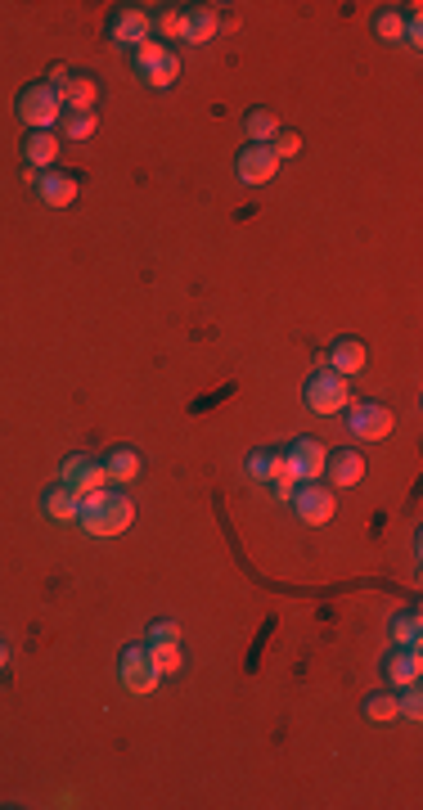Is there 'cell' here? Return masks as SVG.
<instances>
[{
	"mask_svg": "<svg viewBox=\"0 0 423 810\" xmlns=\"http://www.w3.org/2000/svg\"><path fill=\"white\" fill-rule=\"evenodd\" d=\"M284 459H288V468H293L297 482H320L324 477V441H315V437L288 441Z\"/></svg>",
	"mask_w": 423,
	"mask_h": 810,
	"instance_id": "9c48e42d",
	"label": "cell"
},
{
	"mask_svg": "<svg viewBox=\"0 0 423 810\" xmlns=\"http://www.w3.org/2000/svg\"><path fill=\"white\" fill-rule=\"evenodd\" d=\"M149 657L158 666V675H180V666H185V648L180 644H149Z\"/></svg>",
	"mask_w": 423,
	"mask_h": 810,
	"instance_id": "83f0119b",
	"label": "cell"
},
{
	"mask_svg": "<svg viewBox=\"0 0 423 810\" xmlns=\"http://www.w3.org/2000/svg\"><path fill=\"white\" fill-rule=\"evenodd\" d=\"M59 131H63V140H90V135L99 131V117L95 113H63Z\"/></svg>",
	"mask_w": 423,
	"mask_h": 810,
	"instance_id": "4316f807",
	"label": "cell"
},
{
	"mask_svg": "<svg viewBox=\"0 0 423 810\" xmlns=\"http://www.w3.org/2000/svg\"><path fill=\"white\" fill-rule=\"evenodd\" d=\"M270 153H275L279 162H284V158H297V153H302V135L288 131V126H284V131H279L275 140H270Z\"/></svg>",
	"mask_w": 423,
	"mask_h": 810,
	"instance_id": "4dcf8cb0",
	"label": "cell"
},
{
	"mask_svg": "<svg viewBox=\"0 0 423 810\" xmlns=\"http://www.w3.org/2000/svg\"><path fill=\"white\" fill-rule=\"evenodd\" d=\"M342 414H347V432L360 441H383L396 428V414L383 401H351Z\"/></svg>",
	"mask_w": 423,
	"mask_h": 810,
	"instance_id": "8992f818",
	"label": "cell"
},
{
	"mask_svg": "<svg viewBox=\"0 0 423 810\" xmlns=\"http://www.w3.org/2000/svg\"><path fill=\"white\" fill-rule=\"evenodd\" d=\"M81 194V176L77 171H41L36 176V198H41L45 207H72Z\"/></svg>",
	"mask_w": 423,
	"mask_h": 810,
	"instance_id": "8fae6325",
	"label": "cell"
},
{
	"mask_svg": "<svg viewBox=\"0 0 423 810\" xmlns=\"http://www.w3.org/2000/svg\"><path fill=\"white\" fill-rule=\"evenodd\" d=\"M423 41V14L419 5H405V45H419Z\"/></svg>",
	"mask_w": 423,
	"mask_h": 810,
	"instance_id": "d6a6232c",
	"label": "cell"
},
{
	"mask_svg": "<svg viewBox=\"0 0 423 810\" xmlns=\"http://www.w3.org/2000/svg\"><path fill=\"white\" fill-rule=\"evenodd\" d=\"M293 491H297V482H293V477H284V482H270V495H275L279 504H288V500H293Z\"/></svg>",
	"mask_w": 423,
	"mask_h": 810,
	"instance_id": "e575fe53",
	"label": "cell"
},
{
	"mask_svg": "<svg viewBox=\"0 0 423 810\" xmlns=\"http://www.w3.org/2000/svg\"><path fill=\"white\" fill-rule=\"evenodd\" d=\"M135 522V504H131V495H122V491H95V495H86L81 500V513H77V527L86 531V536H122L126 527Z\"/></svg>",
	"mask_w": 423,
	"mask_h": 810,
	"instance_id": "6da1fadb",
	"label": "cell"
},
{
	"mask_svg": "<svg viewBox=\"0 0 423 810\" xmlns=\"http://www.w3.org/2000/svg\"><path fill=\"white\" fill-rule=\"evenodd\" d=\"M41 513H45V518H50V522H77L81 500L68 491V486H59V482H54L50 491L41 495Z\"/></svg>",
	"mask_w": 423,
	"mask_h": 810,
	"instance_id": "ffe728a7",
	"label": "cell"
},
{
	"mask_svg": "<svg viewBox=\"0 0 423 810\" xmlns=\"http://www.w3.org/2000/svg\"><path fill=\"white\" fill-rule=\"evenodd\" d=\"M365 720L369 725H392V720H401L396 716V689H387V693H369L365 698Z\"/></svg>",
	"mask_w": 423,
	"mask_h": 810,
	"instance_id": "d4e9b609",
	"label": "cell"
},
{
	"mask_svg": "<svg viewBox=\"0 0 423 810\" xmlns=\"http://www.w3.org/2000/svg\"><path fill=\"white\" fill-rule=\"evenodd\" d=\"M374 36L387 45H401L405 41V9H396V5L374 9Z\"/></svg>",
	"mask_w": 423,
	"mask_h": 810,
	"instance_id": "603a6c76",
	"label": "cell"
},
{
	"mask_svg": "<svg viewBox=\"0 0 423 810\" xmlns=\"http://www.w3.org/2000/svg\"><path fill=\"white\" fill-rule=\"evenodd\" d=\"M279 131H284V122H279L270 108H248V113H243V135H248V144H270Z\"/></svg>",
	"mask_w": 423,
	"mask_h": 810,
	"instance_id": "44dd1931",
	"label": "cell"
},
{
	"mask_svg": "<svg viewBox=\"0 0 423 810\" xmlns=\"http://www.w3.org/2000/svg\"><path fill=\"white\" fill-rule=\"evenodd\" d=\"M153 36V9L144 5H117L113 18H108V41L122 45L126 54L135 50V45H144Z\"/></svg>",
	"mask_w": 423,
	"mask_h": 810,
	"instance_id": "5b68a950",
	"label": "cell"
},
{
	"mask_svg": "<svg viewBox=\"0 0 423 810\" xmlns=\"http://www.w3.org/2000/svg\"><path fill=\"white\" fill-rule=\"evenodd\" d=\"M9 666V644H0V671Z\"/></svg>",
	"mask_w": 423,
	"mask_h": 810,
	"instance_id": "d590c367",
	"label": "cell"
},
{
	"mask_svg": "<svg viewBox=\"0 0 423 810\" xmlns=\"http://www.w3.org/2000/svg\"><path fill=\"white\" fill-rule=\"evenodd\" d=\"M144 644H180V626L176 621H167V617H158L149 626V635H144Z\"/></svg>",
	"mask_w": 423,
	"mask_h": 810,
	"instance_id": "1f68e13d",
	"label": "cell"
},
{
	"mask_svg": "<svg viewBox=\"0 0 423 810\" xmlns=\"http://www.w3.org/2000/svg\"><path fill=\"white\" fill-rule=\"evenodd\" d=\"M167 54H171V50L158 41V36H149L144 45H135V50H131V68H135V77H140V72H149L153 63H162Z\"/></svg>",
	"mask_w": 423,
	"mask_h": 810,
	"instance_id": "f1b7e54d",
	"label": "cell"
},
{
	"mask_svg": "<svg viewBox=\"0 0 423 810\" xmlns=\"http://www.w3.org/2000/svg\"><path fill=\"white\" fill-rule=\"evenodd\" d=\"M59 99H63V113H95L99 77L95 72H72V77L59 86Z\"/></svg>",
	"mask_w": 423,
	"mask_h": 810,
	"instance_id": "5bb4252c",
	"label": "cell"
},
{
	"mask_svg": "<svg viewBox=\"0 0 423 810\" xmlns=\"http://www.w3.org/2000/svg\"><path fill=\"white\" fill-rule=\"evenodd\" d=\"M140 81H144L149 90H171V86L180 81V54H167L162 63H153L149 72H140Z\"/></svg>",
	"mask_w": 423,
	"mask_h": 810,
	"instance_id": "484cf974",
	"label": "cell"
},
{
	"mask_svg": "<svg viewBox=\"0 0 423 810\" xmlns=\"http://www.w3.org/2000/svg\"><path fill=\"white\" fill-rule=\"evenodd\" d=\"M365 365H369V347L360 338H333L329 356H324V369H333V374H342V378L365 374Z\"/></svg>",
	"mask_w": 423,
	"mask_h": 810,
	"instance_id": "4fadbf2b",
	"label": "cell"
},
{
	"mask_svg": "<svg viewBox=\"0 0 423 810\" xmlns=\"http://www.w3.org/2000/svg\"><path fill=\"white\" fill-rule=\"evenodd\" d=\"M59 158V135L54 131H27L23 135V162L32 171H50Z\"/></svg>",
	"mask_w": 423,
	"mask_h": 810,
	"instance_id": "ac0fdd59",
	"label": "cell"
},
{
	"mask_svg": "<svg viewBox=\"0 0 423 810\" xmlns=\"http://www.w3.org/2000/svg\"><path fill=\"white\" fill-rule=\"evenodd\" d=\"M216 32H221V14H216L212 5H189V32H185V45H207Z\"/></svg>",
	"mask_w": 423,
	"mask_h": 810,
	"instance_id": "7402d4cb",
	"label": "cell"
},
{
	"mask_svg": "<svg viewBox=\"0 0 423 810\" xmlns=\"http://www.w3.org/2000/svg\"><path fill=\"white\" fill-rule=\"evenodd\" d=\"M189 32V5H158L153 9V36L171 50V41H185Z\"/></svg>",
	"mask_w": 423,
	"mask_h": 810,
	"instance_id": "e0dca14e",
	"label": "cell"
},
{
	"mask_svg": "<svg viewBox=\"0 0 423 810\" xmlns=\"http://www.w3.org/2000/svg\"><path fill=\"white\" fill-rule=\"evenodd\" d=\"M383 680H387V689H410V684H419L423 680L419 648H392V653L383 657Z\"/></svg>",
	"mask_w": 423,
	"mask_h": 810,
	"instance_id": "7c38bea8",
	"label": "cell"
},
{
	"mask_svg": "<svg viewBox=\"0 0 423 810\" xmlns=\"http://www.w3.org/2000/svg\"><path fill=\"white\" fill-rule=\"evenodd\" d=\"M365 473H369V464H365L360 450H333V455H324V477H329V486H356Z\"/></svg>",
	"mask_w": 423,
	"mask_h": 810,
	"instance_id": "9a60e30c",
	"label": "cell"
},
{
	"mask_svg": "<svg viewBox=\"0 0 423 810\" xmlns=\"http://www.w3.org/2000/svg\"><path fill=\"white\" fill-rule=\"evenodd\" d=\"M243 468H248V477H252V482H261V486L293 477V468H288L284 450H252V455L243 459ZM293 482H297V477H293Z\"/></svg>",
	"mask_w": 423,
	"mask_h": 810,
	"instance_id": "2e32d148",
	"label": "cell"
},
{
	"mask_svg": "<svg viewBox=\"0 0 423 810\" xmlns=\"http://www.w3.org/2000/svg\"><path fill=\"white\" fill-rule=\"evenodd\" d=\"M14 113H18V122H23L27 131H54V126H59V117H63V99H59V90H54V86L32 81V86L18 90Z\"/></svg>",
	"mask_w": 423,
	"mask_h": 810,
	"instance_id": "7a4b0ae2",
	"label": "cell"
},
{
	"mask_svg": "<svg viewBox=\"0 0 423 810\" xmlns=\"http://www.w3.org/2000/svg\"><path fill=\"white\" fill-rule=\"evenodd\" d=\"M293 513L306 522V527H324V522L338 513V500H333V486H324V482H297V491H293Z\"/></svg>",
	"mask_w": 423,
	"mask_h": 810,
	"instance_id": "ba28073f",
	"label": "cell"
},
{
	"mask_svg": "<svg viewBox=\"0 0 423 810\" xmlns=\"http://www.w3.org/2000/svg\"><path fill=\"white\" fill-rule=\"evenodd\" d=\"M59 486H68L77 500H86V495L104 491L108 486V468L104 459H90V455H72L59 464Z\"/></svg>",
	"mask_w": 423,
	"mask_h": 810,
	"instance_id": "52a82bcc",
	"label": "cell"
},
{
	"mask_svg": "<svg viewBox=\"0 0 423 810\" xmlns=\"http://www.w3.org/2000/svg\"><path fill=\"white\" fill-rule=\"evenodd\" d=\"M117 680H122L126 693H135V698H149V693H158V666H153L149 657V644H126L122 657H117Z\"/></svg>",
	"mask_w": 423,
	"mask_h": 810,
	"instance_id": "277c9868",
	"label": "cell"
},
{
	"mask_svg": "<svg viewBox=\"0 0 423 810\" xmlns=\"http://www.w3.org/2000/svg\"><path fill=\"white\" fill-rule=\"evenodd\" d=\"M275 171H279V158L270 153V144H243L239 158H234V176L243 185H266Z\"/></svg>",
	"mask_w": 423,
	"mask_h": 810,
	"instance_id": "30bf717a",
	"label": "cell"
},
{
	"mask_svg": "<svg viewBox=\"0 0 423 810\" xmlns=\"http://www.w3.org/2000/svg\"><path fill=\"white\" fill-rule=\"evenodd\" d=\"M302 401L311 414H324V419H329V414H342L351 405V387H347V378L333 374V369H315L302 387Z\"/></svg>",
	"mask_w": 423,
	"mask_h": 810,
	"instance_id": "3957f363",
	"label": "cell"
},
{
	"mask_svg": "<svg viewBox=\"0 0 423 810\" xmlns=\"http://www.w3.org/2000/svg\"><path fill=\"white\" fill-rule=\"evenodd\" d=\"M396 716L410 720V725H419L423 720V698H419V684H410V689H396Z\"/></svg>",
	"mask_w": 423,
	"mask_h": 810,
	"instance_id": "f546056e",
	"label": "cell"
},
{
	"mask_svg": "<svg viewBox=\"0 0 423 810\" xmlns=\"http://www.w3.org/2000/svg\"><path fill=\"white\" fill-rule=\"evenodd\" d=\"M392 648H419V639H423V621H419V612H396L392 617Z\"/></svg>",
	"mask_w": 423,
	"mask_h": 810,
	"instance_id": "cb8c5ba5",
	"label": "cell"
},
{
	"mask_svg": "<svg viewBox=\"0 0 423 810\" xmlns=\"http://www.w3.org/2000/svg\"><path fill=\"white\" fill-rule=\"evenodd\" d=\"M104 468H108V486H131L135 477L144 473V459H140V450H131V446H113L104 459Z\"/></svg>",
	"mask_w": 423,
	"mask_h": 810,
	"instance_id": "d6986e66",
	"label": "cell"
},
{
	"mask_svg": "<svg viewBox=\"0 0 423 810\" xmlns=\"http://www.w3.org/2000/svg\"><path fill=\"white\" fill-rule=\"evenodd\" d=\"M68 77H72V68H68V63H50V72H45V86H54V90H59Z\"/></svg>",
	"mask_w": 423,
	"mask_h": 810,
	"instance_id": "836d02e7",
	"label": "cell"
}]
</instances>
